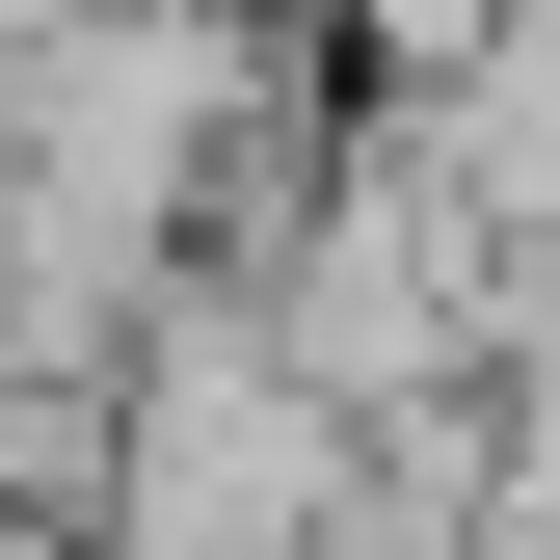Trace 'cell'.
<instances>
[{"label": "cell", "instance_id": "obj_1", "mask_svg": "<svg viewBox=\"0 0 560 560\" xmlns=\"http://www.w3.org/2000/svg\"><path fill=\"white\" fill-rule=\"evenodd\" d=\"M508 214H480V161H454V107L428 81H347V133H320V187L241 241V294H267V347L374 428V400H428V374H480L508 347Z\"/></svg>", "mask_w": 560, "mask_h": 560}, {"label": "cell", "instance_id": "obj_2", "mask_svg": "<svg viewBox=\"0 0 560 560\" xmlns=\"http://www.w3.org/2000/svg\"><path fill=\"white\" fill-rule=\"evenodd\" d=\"M320 27H347V81H480L508 0H320Z\"/></svg>", "mask_w": 560, "mask_h": 560}, {"label": "cell", "instance_id": "obj_3", "mask_svg": "<svg viewBox=\"0 0 560 560\" xmlns=\"http://www.w3.org/2000/svg\"><path fill=\"white\" fill-rule=\"evenodd\" d=\"M0 560H81V534H54V508H27V480H0Z\"/></svg>", "mask_w": 560, "mask_h": 560}]
</instances>
